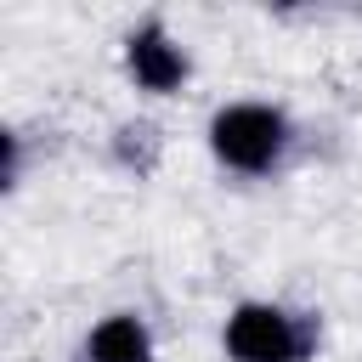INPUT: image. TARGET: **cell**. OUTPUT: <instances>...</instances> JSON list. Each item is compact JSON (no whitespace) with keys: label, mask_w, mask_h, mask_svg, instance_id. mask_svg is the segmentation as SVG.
Returning a JSON list of instances; mask_svg holds the SVG:
<instances>
[{"label":"cell","mask_w":362,"mask_h":362,"mask_svg":"<svg viewBox=\"0 0 362 362\" xmlns=\"http://www.w3.org/2000/svg\"><path fill=\"white\" fill-rule=\"evenodd\" d=\"M288 147H294V124L272 102L243 96V102H226L209 113V153L232 175H277Z\"/></svg>","instance_id":"cell-1"},{"label":"cell","mask_w":362,"mask_h":362,"mask_svg":"<svg viewBox=\"0 0 362 362\" xmlns=\"http://www.w3.org/2000/svg\"><path fill=\"white\" fill-rule=\"evenodd\" d=\"M124 74L136 79V90L170 96V90L187 85L192 62H187V45H181L158 17H147V23H136V28L124 34Z\"/></svg>","instance_id":"cell-3"},{"label":"cell","mask_w":362,"mask_h":362,"mask_svg":"<svg viewBox=\"0 0 362 362\" xmlns=\"http://www.w3.org/2000/svg\"><path fill=\"white\" fill-rule=\"evenodd\" d=\"M221 351L232 362H311L317 317L283 300H238L221 322Z\"/></svg>","instance_id":"cell-2"},{"label":"cell","mask_w":362,"mask_h":362,"mask_svg":"<svg viewBox=\"0 0 362 362\" xmlns=\"http://www.w3.org/2000/svg\"><path fill=\"white\" fill-rule=\"evenodd\" d=\"M85 362H153V328L136 311H107L85 334Z\"/></svg>","instance_id":"cell-4"}]
</instances>
